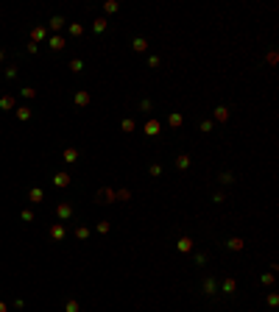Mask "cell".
<instances>
[{
	"label": "cell",
	"instance_id": "obj_1",
	"mask_svg": "<svg viewBox=\"0 0 279 312\" xmlns=\"http://www.w3.org/2000/svg\"><path fill=\"white\" fill-rule=\"evenodd\" d=\"M179 251H190V240H181L179 242Z\"/></svg>",
	"mask_w": 279,
	"mask_h": 312
},
{
	"label": "cell",
	"instance_id": "obj_2",
	"mask_svg": "<svg viewBox=\"0 0 279 312\" xmlns=\"http://www.w3.org/2000/svg\"><path fill=\"white\" fill-rule=\"evenodd\" d=\"M204 287H207V293H215V281H212V279H207V284H204Z\"/></svg>",
	"mask_w": 279,
	"mask_h": 312
}]
</instances>
